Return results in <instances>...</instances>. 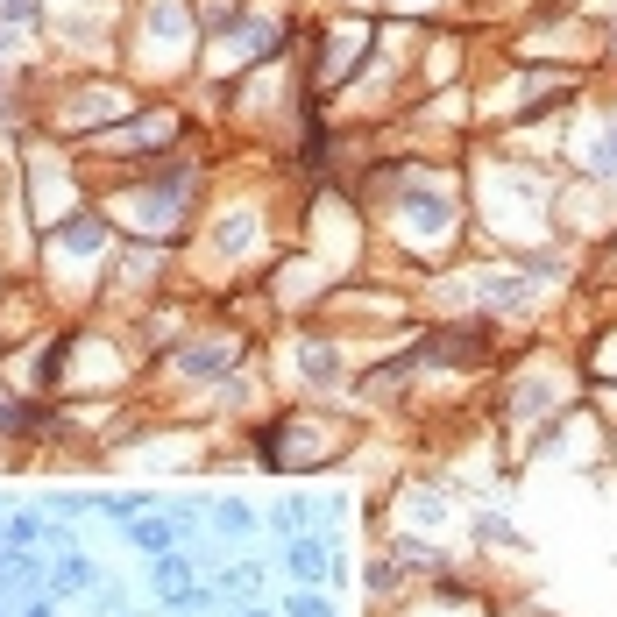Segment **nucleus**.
<instances>
[{
    "mask_svg": "<svg viewBox=\"0 0 617 617\" xmlns=\"http://www.w3.org/2000/svg\"><path fill=\"white\" fill-rule=\"evenodd\" d=\"M291 575H305V582L327 575V547H320V539H291Z\"/></svg>",
    "mask_w": 617,
    "mask_h": 617,
    "instance_id": "obj_5",
    "label": "nucleus"
},
{
    "mask_svg": "<svg viewBox=\"0 0 617 617\" xmlns=\"http://www.w3.org/2000/svg\"><path fill=\"white\" fill-rule=\"evenodd\" d=\"M8 8H15V15H22V22H29V15H36V0H8Z\"/></svg>",
    "mask_w": 617,
    "mask_h": 617,
    "instance_id": "obj_13",
    "label": "nucleus"
},
{
    "mask_svg": "<svg viewBox=\"0 0 617 617\" xmlns=\"http://www.w3.org/2000/svg\"><path fill=\"white\" fill-rule=\"evenodd\" d=\"M242 617H263V610H242Z\"/></svg>",
    "mask_w": 617,
    "mask_h": 617,
    "instance_id": "obj_16",
    "label": "nucleus"
},
{
    "mask_svg": "<svg viewBox=\"0 0 617 617\" xmlns=\"http://www.w3.org/2000/svg\"><path fill=\"white\" fill-rule=\"evenodd\" d=\"M50 568H36L29 554H15V547H0V589H36Z\"/></svg>",
    "mask_w": 617,
    "mask_h": 617,
    "instance_id": "obj_4",
    "label": "nucleus"
},
{
    "mask_svg": "<svg viewBox=\"0 0 617 617\" xmlns=\"http://www.w3.org/2000/svg\"><path fill=\"white\" fill-rule=\"evenodd\" d=\"M22 617H57V610H50V603H29V610H22Z\"/></svg>",
    "mask_w": 617,
    "mask_h": 617,
    "instance_id": "obj_14",
    "label": "nucleus"
},
{
    "mask_svg": "<svg viewBox=\"0 0 617 617\" xmlns=\"http://www.w3.org/2000/svg\"><path fill=\"white\" fill-rule=\"evenodd\" d=\"M192 518H199V504H178L171 518H149L142 511V518H128V547L135 554H178V539H185Z\"/></svg>",
    "mask_w": 617,
    "mask_h": 617,
    "instance_id": "obj_1",
    "label": "nucleus"
},
{
    "mask_svg": "<svg viewBox=\"0 0 617 617\" xmlns=\"http://www.w3.org/2000/svg\"><path fill=\"white\" fill-rule=\"evenodd\" d=\"M256 582H263V575H256V568H227V575H220V589H227V596H249V589H256Z\"/></svg>",
    "mask_w": 617,
    "mask_h": 617,
    "instance_id": "obj_11",
    "label": "nucleus"
},
{
    "mask_svg": "<svg viewBox=\"0 0 617 617\" xmlns=\"http://www.w3.org/2000/svg\"><path fill=\"white\" fill-rule=\"evenodd\" d=\"M305 376H313V383H334V376H341L334 348H320V341H305Z\"/></svg>",
    "mask_w": 617,
    "mask_h": 617,
    "instance_id": "obj_6",
    "label": "nucleus"
},
{
    "mask_svg": "<svg viewBox=\"0 0 617 617\" xmlns=\"http://www.w3.org/2000/svg\"><path fill=\"white\" fill-rule=\"evenodd\" d=\"M405 213H412L419 227H447V206H440L433 192H412V206H405Z\"/></svg>",
    "mask_w": 617,
    "mask_h": 617,
    "instance_id": "obj_7",
    "label": "nucleus"
},
{
    "mask_svg": "<svg viewBox=\"0 0 617 617\" xmlns=\"http://www.w3.org/2000/svg\"><path fill=\"white\" fill-rule=\"evenodd\" d=\"M185 362H192V376H220L227 369V348H192Z\"/></svg>",
    "mask_w": 617,
    "mask_h": 617,
    "instance_id": "obj_9",
    "label": "nucleus"
},
{
    "mask_svg": "<svg viewBox=\"0 0 617 617\" xmlns=\"http://www.w3.org/2000/svg\"><path fill=\"white\" fill-rule=\"evenodd\" d=\"M249 235H256V220H249V213L220 220V249H249Z\"/></svg>",
    "mask_w": 617,
    "mask_h": 617,
    "instance_id": "obj_8",
    "label": "nucleus"
},
{
    "mask_svg": "<svg viewBox=\"0 0 617 617\" xmlns=\"http://www.w3.org/2000/svg\"><path fill=\"white\" fill-rule=\"evenodd\" d=\"M213 525H227V532H249V525H256V511H249V504H220V511H213Z\"/></svg>",
    "mask_w": 617,
    "mask_h": 617,
    "instance_id": "obj_10",
    "label": "nucleus"
},
{
    "mask_svg": "<svg viewBox=\"0 0 617 617\" xmlns=\"http://www.w3.org/2000/svg\"><path fill=\"white\" fill-rule=\"evenodd\" d=\"M291 617H334L327 596H291Z\"/></svg>",
    "mask_w": 617,
    "mask_h": 617,
    "instance_id": "obj_12",
    "label": "nucleus"
},
{
    "mask_svg": "<svg viewBox=\"0 0 617 617\" xmlns=\"http://www.w3.org/2000/svg\"><path fill=\"white\" fill-rule=\"evenodd\" d=\"M71 589H93V561H86V554H64V561L43 575V596H71Z\"/></svg>",
    "mask_w": 617,
    "mask_h": 617,
    "instance_id": "obj_2",
    "label": "nucleus"
},
{
    "mask_svg": "<svg viewBox=\"0 0 617 617\" xmlns=\"http://www.w3.org/2000/svg\"><path fill=\"white\" fill-rule=\"evenodd\" d=\"M610 142H617V128H610ZM610 157H617V149H610Z\"/></svg>",
    "mask_w": 617,
    "mask_h": 617,
    "instance_id": "obj_15",
    "label": "nucleus"
},
{
    "mask_svg": "<svg viewBox=\"0 0 617 617\" xmlns=\"http://www.w3.org/2000/svg\"><path fill=\"white\" fill-rule=\"evenodd\" d=\"M149 589L171 603L178 589H192V561H185V554H157V568H149Z\"/></svg>",
    "mask_w": 617,
    "mask_h": 617,
    "instance_id": "obj_3",
    "label": "nucleus"
}]
</instances>
